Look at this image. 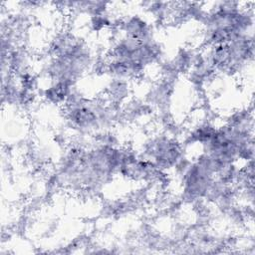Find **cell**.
<instances>
[{"label": "cell", "mask_w": 255, "mask_h": 255, "mask_svg": "<svg viewBox=\"0 0 255 255\" xmlns=\"http://www.w3.org/2000/svg\"><path fill=\"white\" fill-rule=\"evenodd\" d=\"M143 152L145 159L151 161L160 171L176 166L181 160L180 145L167 135H157L148 139Z\"/></svg>", "instance_id": "6da1fadb"}, {"label": "cell", "mask_w": 255, "mask_h": 255, "mask_svg": "<svg viewBox=\"0 0 255 255\" xmlns=\"http://www.w3.org/2000/svg\"><path fill=\"white\" fill-rule=\"evenodd\" d=\"M120 31L126 37L138 40L149 41L152 38V28L140 15H132L121 21Z\"/></svg>", "instance_id": "7a4b0ae2"}, {"label": "cell", "mask_w": 255, "mask_h": 255, "mask_svg": "<svg viewBox=\"0 0 255 255\" xmlns=\"http://www.w3.org/2000/svg\"><path fill=\"white\" fill-rule=\"evenodd\" d=\"M73 86L65 82H52V84L43 90V98L55 105H65L73 93Z\"/></svg>", "instance_id": "3957f363"}]
</instances>
